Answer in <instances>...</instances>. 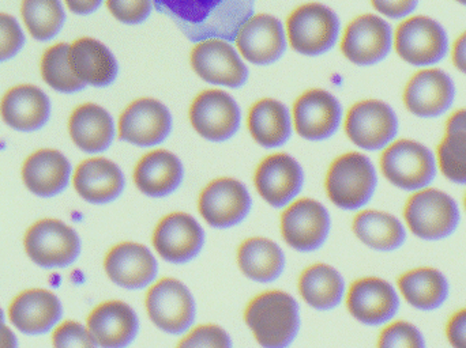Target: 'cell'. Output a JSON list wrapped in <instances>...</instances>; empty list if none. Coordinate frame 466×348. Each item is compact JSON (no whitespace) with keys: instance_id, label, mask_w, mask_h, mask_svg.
<instances>
[{"instance_id":"cell-19","label":"cell","mask_w":466,"mask_h":348,"mask_svg":"<svg viewBox=\"0 0 466 348\" xmlns=\"http://www.w3.org/2000/svg\"><path fill=\"white\" fill-rule=\"evenodd\" d=\"M191 65L204 81L218 86L238 89L248 78V70L236 49L221 38L197 43L191 52Z\"/></svg>"},{"instance_id":"cell-22","label":"cell","mask_w":466,"mask_h":348,"mask_svg":"<svg viewBox=\"0 0 466 348\" xmlns=\"http://www.w3.org/2000/svg\"><path fill=\"white\" fill-rule=\"evenodd\" d=\"M339 100L325 90L312 89L301 94L293 105L296 133L309 142L330 138L341 124Z\"/></svg>"},{"instance_id":"cell-26","label":"cell","mask_w":466,"mask_h":348,"mask_svg":"<svg viewBox=\"0 0 466 348\" xmlns=\"http://www.w3.org/2000/svg\"><path fill=\"white\" fill-rule=\"evenodd\" d=\"M3 122L15 131L40 130L51 116L48 95L33 85H21L5 93L0 103Z\"/></svg>"},{"instance_id":"cell-41","label":"cell","mask_w":466,"mask_h":348,"mask_svg":"<svg viewBox=\"0 0 466 348\" xmlns=\"http://www.w3.org/2000/svg\"><path fill=\"white\" fill-rule=\"evenodd\" d=\"M177 348H233L231 335L218 324L194 325Z\"/></svg>"},{"instance_id":"cell-11","label":"cell","mask_w":466,"mask_h":348,"mask_svg":"<svg viewBox=\"0 0 466 348\" xmlns=\"http://www.w3.org/2000/svg\"><path fill=\"white\" fill-rule=\"evenodd\" d=\"M207 233L187 213H171L160 219L153 230L152 244L157 256L174 265L188 264L202 254Z\"/></svg>"},{"instance_id":"cell-50","label":"cell","mask_w":466,"mask_h":348,"mask_svg":"<svg viewBox=\"0 0 466 348\" xmlns=\"http://www.w3.org/2000/svg\"><path fill=\"white\" fill-rule=\"evenodd\" d=\"M456 2L461 3V5H466V0H456Z\"/></svg>"},{"instance_id":"cell-36","label":"cell","mask_w":466,"mask_h":348,"mask_svg":"<svg viewBox=\"0 0 466 348\" xmlns=\"http://www.w3.org/2000/svg\"><path fill=\"white\" fill-rule=\"evenodd\" d=\"M247 125L252 139L266 149L282 146L289 141L292 134L289 112L285 105L271 98L258 101L252 105Z\"/></svg>"},{"instance_id":"cell-15","label":"cell","mask_w":466,"mask_h":348,"mask_svg":"<svg viewBox=\"0 0 466 348\" xmlns=\"http://www.w3.org/2000/svg\"><path fill=\"white\" fill-rule=\"evenodd\" d=\"M104 270L112 283L126 290L149 289L158 278L157 257L144 244L123 241L109 249Z\"/></svg>"},{"instance_id":"cell-46","label":"cell","mask_w":466,"mask_h":348,"mask_svg":"<svg viewBox=\"0 0 466 348\" xmlns=\"http://www.w3.org/2000/svg\"><path fill=\"white\" fill-rule=\"evenodd\" d=\"M446 339L453 348H466V308L451 314L445 327Z\"/></svg>"},{"instance_id":"cell-8","label":"cell","mask_w":466,"mask_h":348,"mask_svg":"<svg viewBox=\"0 0 466 348\" xmlns=\"http://www.w3.org/2000/svg\"><path fill=\"white\" fill-rule=\"evenodd\" d=\"M24 245L29 259L46 270L68 267L81 254L78 233L57 219H41L32 224Z\"/></svg>"},{"instance_id":"cell-3","label":"cell","mask_w":466,"mask_h":348,"mask_svg":"<svg viewBox=\"0 0 466 348\" xmlns=\"http://www.w3.org/2000/svg\"><path fill=\"white\" fill-rule=\"evenodd\" d=\"M408 232L427 243L448 240L459 230L461 211L456 200L435 188L413 192L404 207Z\"/></svg>"},{"instance_id":"cell-45","label":"cell","mask_w":466,"mask_h":348,"mask_svg":"<svg viewBox=\"0 0 466 348\" xmlns=\"http://www.w3.org/2000/svg\"><path fill=\"white\" fill-rule=\"evenodd\" d=\"M375 10L391 19L405 18L418 7L419 0H371Z\"/></svg>"},{"instance_id":"cell-30","label":"cell","mask_w":466,"mask_h":348,"mask_svg":"<svg viewBox=\"0 0 466 348\" xmlns=\"http://www.w3.org/2000/svg\"><path fill=\"white\" fill-rule=\"evenodd\" d=\"M397 290L416 311L435 312L451 297L448 276L434 267H418L400 275Z\"/></svg>"},{"instance_id":"cell-1","label":"cell","mask_w":466,"mask_h":348,"mask_svg":"<svg viewBox=\"0 0 466 348\" xmlns=\"http://www.w3.org/2000/svg\"><path fill=\"white\" fill-rule=\"evenodd\" d=\"M153 5L193 43L209 38L231 43L254 15L255 0H153Z\"/></svg>"},{"instance_id":"cell-23","label":"cell","mask_w":466,"mask_h":348,"mask_svg":"<svg viewBox=\"0 0 466 348\" xmlns=\"http://www.w3.org/2000/svg\"><path fill=\"white\" fill-rule=\"evenodd\" d=\"M456 86L453 79L438 68L416 73L404 90V104L410 114L423 119L442 116L453 105Z\"/></svg>"},{"instance_id":"cell-13","label":"cell","mask_w":466,"mask_h":348,"mask_svg":"<svg viewBox=\"0 0 466 348\" xmlns=\"http://www.w3.org/2000/svg\"><path fill=\"white\" fill-rule=\"evenodd\" d=\"M251 207L248 189L232 177L213 180L199 194V215L213 229L228 230L238 226L246 221Z\"/></svg>"},{"instance_id":"cell-43","label":"cell","mask_w":466,"mask_h":348,"mask_svg":"<svg viewBox=\"0 0 466 348\" xmlns=\"http://www.w3.org/2000/svg\"><path fill=\"white\" fill-rule=\"evenodd\" d=\"M106 5L117 21L138 25L149 18L153 0H106Z\"/></svg>"},{"instance_id":"cell-10","label":"cell","mask_w":466,"mask_h":348,"mask_svg":"<svg viewBox=\"0 0 466 348\" xmlns=\"http://www.w3.org/2000/svg\"><path fill=\"white\" fill-rule=\"evenodd\" d=\"M350 316L366 327H385L394 322L401 309V295L396 286L378 276L356 279L345 297Z\"/></svg>"},{"instance_id":"cell-51","label":"cell","mask_w":466,"mask_h":348,"mask_svg":"<svg viewBox=\"0 0 466 348\" xmlns=\"http://www.w3.org/2000/svg\"><path fill=\"white\" fill-rule=\"evenodd\" d=\"M464 207H465V211H466V194H465V197H464Z\"/></svg>"},{"instance_id":"cell-16","label":"cell","mask_w":466,"mask_h":348,"mask_svg":"<svg viewBox=\"0 0 466 348\" xmlns=\"http://www.w3.org/2000/svg\"><path fill=\"white\" fill-rule=\"evenodd\" d=\"M393 44L390 25L374 14H364L348 25L341 51L353 65H372L390 54Z\"/></svg>"},{"instance_id":"cell-32","label":"cell","mask_w":466,"mask_h":348,"mask_svg":"<svg viewBox=\"0 0 466 348\" xmlns=\"http://www.w3.org/2000/svg\"><path fill=\"white\" fill-rule=\"evenodd\" d=\"M71 164L57 150L44 149L33 153L22 168L25 186L35 196L54 197L67 188Z\"/></svg>"},{"instance_id":"cell-12","label":"cell","mask_w":466,"mask_h":348,"mask_svg":"<svg viewBox=\"0 0 466 348\" xmlns=\"http://www.w3.org/2000/svg\"><path fill=\"white\" fill-rule=\"evenodd\" d=\"M394 46L399 56L410 65L416 67L434 65L448 55V33L435 19L412 16L397 27Z\"/></svg>"},{"instance_id":"cell-5","label":"cell","mask_w":466,"mask_h":348,"mask_svg":"<svg viewBox=\"0 0 466 348\" xmlns=\"http://www.w3.org/2000/svg\"><path fill=\"white\" fill-rule=\"evenodd\" d=\"M147 317L161 333L183 336L196 324V298L177 278L157 279L145 295Z\"/></svg>"},{"instance_id":"cell-24","label":"cell","mask_w":466,"mask_h":348,"mask_svg":"<svg viewBox=\"0 0 466 348\" xmlns=\"http://www.w3.org/2000/svg\"><path fill=\"white\" fill-rule=\"evenodd\" d=\"M235 43L241 56L257 65H273L287 49L281 22L268 14L252 15L244 22Z\"/></svg>"},{"instance_id":"cell-18","label":"cell","mask_w":466,"mask_h":348,"mask_svg":"<svg viewBox=\"0 0 466 348\" xmlns=\"http://www.w3.org/2000/svg\"><path fill=\"white\" fill-rule=\"evenodd\" d=\"M254 184L259 196L270 207L285 208L295 202L303 189V169L295 158L277 153L258 165Z\"/></svg>"},{"instance_id":"cell-21","label":"cell","mask_w":466,"mask_h":348,"mask_svg":"<svg viewBox=\"0 0 466 348\" xmlns=\"http://www.w3.org/2000/svg\"><path fill=\"white\" fill-rule=\"evenodd\" d=\"M86 328L100 348H128L138 338V314L123 301H106L90 312Z\"/></svg>"},{"instance_id":"cell-47","label":"cell","mask_w":466,"mask_h":348,"mask_svg":"<svg viewBox=\"0 0 466 348\" xmlns=\"http://www.w3.org/2000/svg\"><path fill=\"white\" fill-rule=\"evenodd\" d=\"M451 59H453L454 65L466 75V32L462 33L453 44Z\"/></svg>"},{"instance_id":"cell-4","label":"cell","mask_w":466,"mask_h":348,"mask_svg":"<svg viewBox=\"0 0 466 348\" xmlns=\"http://www.w3.org/2000/svg\"><path fill=\"white\" fill-rule=\"evenodd\" d=\"M325 186L329 200L339 210L361 211L377 191L374 164L361 153H345L329 168Z\"/></svg>"},{"instance_id":"cell-31","label":"cell","mask_w":466,"mask_h":348,"mask_svg":"<svg viewBox=\"0 0 466 348\" xmlns=\"http://www.w3.org/2000/svg\"><path fill=\"white\" fill-rule=\"evenodd\" d=\"M299 295L301 300L319 312H330L339 308L347 297L344 276L333 265L317 263L309 265L299 276Z\"/></svg>"},{"instance_id":"cell-40","label":"cell","mask_w":466,"mask_h":348,"mask_svg":"<svg viewBox=\"0 0 466 348\" xmlns=\"http://www.w3.org/2000/svg\"><path fill=\"white\" fill-rule=\"evenodd\" d=\"M377 348H427L426 336L412 323L399 320L382 328Z\"/></svg>"},{"instance_id":"cell-2","label":"cell","mask_w":466,"mask_h":348,"mask_svg":"<svg viewBox=\"0 0 466 348\" xmlns=\"http://www.w3.org/2000/svg\"><path fill=\"white\" fill-rule=\"evenodd\" d=\"M243 319L262 348H289L300 333V305L292 294L282 290L255 295L247 303Z\"/></svg>"},{"instance_id":"cell-27","label":"cell","mask_w":466,"mask_h":348,"mask_svg":"<svg viewBox=\"0 0 466 348\" xmlns=\"http://www.w3.org/2000/svg\"><path fill=\"white\" fill-rule=\"evenodd\" d=\"M73 183L76 194L96 205L115 202L126 188L122 169L106 158H90L79 164Z\"/></svg>"},{"instance_id":"cell-9","label":"cell","mask_w":466,"mask_h":348,"mask_svg":"<svg viewBox=\"0 0 466 348\" xmlns=\"http://www.w3.org/2000/svg\"><path fill=\"white\" fill-rule=\"evenodd\" d=\"M287 32L290 46L296 52L319 56L330 51L339 38V16L320 3H307L290 14Z\"/></svg>"},{"instance_id":"cell-28","label":"cell","mask_w":466,"mask_h":348,"mask_svg":"<svg viewBox=\"0 0 466 348\" xmlns=\"http://www.w3.org/2000/svg\"><path fill=\"white\" fill-rule=\"evenodd\" d=\"M185 178L182 161L168 150H153L145 154L134 169V183L147 197L169 196L177 191Z\"/></svg>"},{"instance_id":"cell-38","label":"cell","mask_w":466,"mask_h":348,"mask_svg":"<svg viewBox=\"0 0 466 348\" xmlns=\"http://www.w3.org/2000/svg\"><path fill=\"white\" fill-rule=\"evenodd\" d=\"M21 13L27 30L37 41L52 40L66 21L60 0H24Z\"/></svg>"},{"instance_id":"cell-6","label":"cell","mask_w":466,"mask_h":348,"mask_svg":"<svg viewBox=\"0 0 466 348\" xmlns=\"http://www.w3.org/2000/svg\"><path fill=\"white\" fill-rule=\"evenodd\" d=\"M383 177L407 192L430 188L438 174L437 157L434 153L410 139L393 142L380 155Z\"/></svg>"},{"instance_id":"cell-25","label":"cell","mask_w":466,"mask_h":348,"mask_svg":"<svg viewBox=\"0 0 466 348\" xmlns=\"http://www.w3.org/2000/svg\"><path fill=\"white\" fill-rule=\"evenodd\" d=\"M63 316L59 298L48 290H26L8 306L11 324L29 336L44 335L56 327Z\"/></svg>"},{"instance_id":"cell-49","label":"cell","mask_w":466,"mask_h":348,"mask_svg":"<svg viewBox=\"0 0 466 348\" xmlns=\"http://www.w3.org/2000/svg\"><path fill=\"white\" fill-rule=\"evenodd\" d=\"M0 348H18V341L13 331L5 325V314L0 309Z\"/></svg>"},{"instance_id":"cell-14","label":"cell","mask_w":466,"mask_h":348,"mask_svg":"<svg viewBox=\"0 0 466 348\" xmlns=\"http://www.w3.org/2000/svg\"><path fill=\"white\" fill-rule=\"evenodd\" d=\"M345 133L360 149L380 152L393 144L399 133V119L393 109L382 101H360L348 112Z\"/></svg>"},{"instance_id":"cell-37","label":"cell","mask_w":466,"mask_h":348,"mask_svg":"<svg viewBox=\"0 0 466 348\" xmlns=\"http://www.w3.org/2000/svg\"><path fill=\"white\" fill-rule=\"evenodd\" d=\"M438 171L451 183L466 185V109L449 117L445 136L437 149Z\"/></svg>"},{"instance_id":"cell-48","label":"cell","mask_w":466,"mask_h":348,"mask_svg":"<svg viewBox=\"0 0 466 348\" xmlns=\"http://www.w3.org/2000/svg\"><path fill=\"white\" fill-rule=\"evenodd\" d=\"M68 10L79 15H87V14L95 13L100 7L103 0H65Z\"/></svg>"},{"instance_id":"cell-39","label":"cell","mask_w":466,"mask_h":348,"mask_svg":"<svg viewBox=\"0 0 466 348\" xmlns=\"http://www.w3.org/2000/svg\"><path fill=\"white\" fill-rule=\"evenodd\" d=\"M68 55L70 45L59 43L49 46L41 59V75L46 84L56 92L76 93L85 87L73 73Z\"/></svg>"},{"instance_id":"cell-44","label":"cell","mask_w":466,"mask_h":348,"mask_svg":"<svg viewBox=\"0 0 466 348\" xmlns=\"http://www.w3.org/2000/svg\"><path fill=\"white\" fill-rule=\"evenodd\" d=\"M25 44L21 26L14 16L0 13V63L15 56Z\"/></svg>"},{"instance_id":"cell-29","label":"cell","mask_w":466,"mask_h":348,"mask_svg":"<svg viewBox=\"0 0 466 348\" xmlns=\"http://www.w3.org/2000/svg\"><path fill=\"white\" fill-rule=\"evenodd\" d=\"M238 270L254 283L268 284L279 281L287 267L281 246L268 237H249L236 252Z\"/></svg>"},{"instance_id":"cell-42","label":"cell","mask_w":466,"mask_h":348,"mask_svg":"<svg viewBox=\"0 0 466 348\" xmlns=\"http://www.w3.org/2000/svg\"><path fill=\"white\" fill-rule=\"evenodd\" d=\"M54 348H100L86 327L76 322H66L55 330Z\"/></svg>"},{"instance_id":"cell-20","label":"cell","mask_w":466,"mask_h":348,"mask_svg":"<svg viewBox=\"0 0 466 348\" xmlns=\"http://www.w3.org/2000/svg\"><path fill=\"white\" fill-rule=\"evenodd\" d=\"M171 130V114L153 98L134 101L119 119V138L134 146H157L166 142Z\"/></svg>"},{"instance_id":"cell-35","label":"cell","mask_w":466,"mask_h":348,"mask_svg":"<svg viewBox=\"0 0 466 348\" xmlns=\"http://www.w3.org/2000/svg\"><path fill=\"white\" fill-rule=\"evenodd\" d=\"M68 131L74 144L87 154L106 152L115 139L111 114L96 104L78 106L71 114Z\"/></svg>"},{"instance_id":"cell-34","label":"cell","mask_w":466,"mask_h":348,"mask_svg":"<svg viewBox=\"0 0 466 348\" xmlns=\"http://www.w3.org/2000/svg\"><path fill=\"white\" fill-rule=\"evenodd\" d=\"M352 232L363 245L380 254L399 251L408 240L404 222L393 214L380 210H361L353 218Z\"/></svg>"},{"instance_id":"cell-17","label":"cell","mask_w":466,"mask_h":348,"mask_svg":"<svg viewBox=\"0 0 466 348\" xmlns=\"http://www.w3.org/2000/svg\"><path fill=\"white\" fill-rule=\"evenodd\" d=\"M240 120L238 104L223 90L202 92L191 104V125L207 141H229L238 133Z\"/></svg>"},{"instance_id":"cell-7","label":"cell","mask_w":466,"mask_h":348,"mask_svg":"<svg viewBox=\"0 0 466 348\" xmlns=\"http://www.w3.org/2000/svg\"><path fill=\"white\" fill-rule=\"evenodd\" d=\"M281 235L288 246L299 254L319 251L331 233L328 208L315 199H296L281 215Z\"/></svg>"},{"instance_id":"cell-33","label":"cell","mask_w":466,"mask_h":348,"mask_svg":"<svg viewBox=\"0 0 466 348\" xmlns=\"http://www.w3.org/2000/svg\"><path fill=\"white\" fill-rule=\"evenodd\" d=\"M68 57L73 73L85 86H109L119 73L114 54L95 38L82 37L74 41Z\"/></svg>"}]
</instances>
